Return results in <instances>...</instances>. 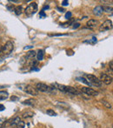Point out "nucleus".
Returning <instances> with one entry per match:
<instances>
[{"mask_svg": "<svg viewBox=\"0 0 113 128\" xmlns=\"http://www.w3.org/2000/svg\"><path fill=\"white\" fill-rule=\"evenodd\" d=\"M56 86L57 87V89L60 90L63 92H65V93H70V94H73V95H78L80 94L77 90H76L75 88L71 86H66V85H59V84H55Z\"/></svg>", "mask_w": 113, "mask_h": 128, "instance_id": "obj_1", "label": "nucleus"}, {"mask_svg": "<svg viewBox=\"0 0 113 128\" xmlns=\"http://www.w3.org/2000/svg\"><path fill=\"white\" fill-rule=\"evenodd\" d=\"M24 11H25V13L26 14V16L28 17L33 16L34 14L38 12V5H37V3L36 2L31 3Z\"/></svg>", "mask_w": 113, "mask_h": 128, "instance_id": "obj_2", "label": "nucleus"}, {"mask_svg": "<svg viewBox=\"0 0 113 128\" xmlns=\"http://www.w3.org/2000/svg\"><path fill=\"white\" fill-rule=\"evenodd\" d=\"M86 78L88 79V82L90 83L91 85H96V86L100 87L102 85V82L98 78H97L96 76L92 75V74H86Z\"/></svg>", "mask_w": 113, "mask_h": 128, "instance_id": "obj_3", "label": "nucleus"}, {"mask_svg": "<svg viewBox=\"0 0 113 128\" xmlns=\"http://www.w3.org/2000/svg\"><path fill=\"white\" fill-rule=\"evenodd\" d=\"M14 49V45L12 42L8 41L5 43V45L4 46H2V51L5 55H9L12 52V51Z\"/></svg>", "mask_w": 113, "mask_h": 128, "instance_id": "obj_4", "label": "nucleus"}, {"mask_svg": "<svg viewBox=\"0 0 113 128\" xmlns=\"http://www.w3.org/2000/svg\"><path fill=\"white\" fill-rule=\"evenodd\" d=\"M112 21L111 20H105L104 23L100 25L99 31L100 32H106V31H110L112 29Z\"/></svg>", "mask_w": 113, "mask_h": 128, "instance_id": "obj_5", "label": "nucleus"}, {"mask_svg": "<svg viewBox=\"0 0 113 128\" xmlns=\"http://www.w3.org/2000/svg\"><path fill=\"white\" fill-rule=\"evenodd\" d=\"M36 89L38 91H42V92H49L51 91V87L48 86L47 85H45L44 83H38L37 84Z\"/></svg>", "mask_w": 113, "mask_h": 128, "instance_id": "obj_6", "label": "nucleus"}, {"mask_svg": "<svg viewBox=\"0 0 113 128\" xmlns=\"http://www.w3.org/2000/svg\"><path fill=\"white\" fill-rule=\"evenodd\" d=\"M100 81L104 82L105 85H111L112 83V77L105 73H102L100 76Z\"/></svg>", "mask_w": 113, "mask_h": 128, "instance_id": "obj_7", "label": "nucleus"}, {"mask_svg": "<svg viewBox=\"0 0 113 128\" xmlns=\"http://www.w3.org/2000/svg\"><path fill=\"white\" fill-rule=\"evenodd\" d=\"M25 91L26 93L30 94V95H32V96H38V90H37L35 87L31 86V85H27V86L25 88Z\"/></svg>", "mask_w": 113, "mask_h": 128, "instance_id": "obj_8", "label": "nucleus"}, {"mask_svg": "<svg viewBox=\"0 0 113 128\" xmlns=\"http://www.w3.org/2000/svg\"><path fill=\"white\" fill-rule=\"evenodd\" d=\"M82 91L89 96H97L98 95V92L97 91L91 89L90 87H82Z\"/></svg>", "mask_w": 113, "mask_h": 128, "instance_id": "obj_9", "label": "nucleus"}, {"mask_svg": "<svg viewBox=\"0 0 113 128\" xmlns=\"http://www.w3.org/2000/svg\"><path fill=\"white\" fill-rule=\"evenodd\" d=\"M99 25V22L96 19H90V20L86 23V25L87 27L90 28V29H94V28L97 27V25Z\"/></svg>", "mask_w": 113, "mask_h": 128, "instance_id": "obj_10", "label": "nucleus"}, {"mask_svg": "<svg viewBox=\"0 0 113 128\" xmlns=\"http://www.w3.org/2000/svg\"><path fill=\"white\" fill-rule=\"evenodd\" d=\"M103 12H104L103 7L100 6V5L96 6L95 8H94V10H93V13H94V15H96V16H97V17L101 16L102 14H103Z\"/></svg>", "mask_w": 113, "mask_h": 128, "instance_id": "obj_11", "label": "nucleus"}, {"mask_svg": "<svg viewBox=\"0 0 113 128\" xmlns=\"http://www.w3.org/2000/svg\"><path fill=\"white\" fill-rule=\"evenodd\" d=\"M37 55V52L35 51H29L27 53H26V55H25V60L27 59H33L34 58L36 57Z\"/></svg>", "mask_w": 113, "mask_h": 128, "instance_id": "obj_12", "label": "nucleus"}, {"mask_svg": "<svg viewBox=\"0 0 113 128\" xmlns=\"http://www.w3.org/2000/svg\"><path fill=\"white\" fill-rule=\"evenodd\" d=\"M9 97V93L5 91H0V100H5Z\"/></svg>", "mask_w": 113, "mask_h": 128, "instance_id": "obj_13", "label": "nucleus"}, {"mask_svg": "<svg viewBox=\"0 0 113 128\" xmlns=\"http://www.w3.org/2000/svg\"><path fill=\"white\" fill-rule=\"evenodd\" d=\"M23 11H24V9H23V7L21 5H18V6L14 8V12H15V13L17 15H21L23 13Z\"/></svg>", "mask_w": 113, "mask_h": 128, "instance_id": "obj_14", "label": "nucleus"}, {"mask_svg": "<svg viewBox=\"0 0 113 128\" xmlns=\"http://www.w3.org/2000/svg\"><path fill=\"white\" fill-rule=\"evenodd\" d=\"M37 58L38 61H42L44 59V51L43 50H39L38 52H37Z\"/></svg>", "mask_w": 113, "mask_h": 128, "instance_id": "obj_15", "label": "nucleus"}, {"mask_svg": "<svg viewBox=\"0 0 113 128\" xmlns=\"http://www.w3.org/2000/svg\"><path fill=\"white\" fill-rule=\"evenodd\" d=\"M23 104L26 105H34L36 104V100H34V99H27V100L24 101Z\"/></svg>", "mask_w": 113, "mask_h": 128, "instance_id": "obj_16", "label": "nucleus"}, {"mask_svg": "<svg viewBox=\"0 0 113 128\" xmlns=\"http://www.w3.org/2000/svg\"><path fill=\"white\" fill-rule=\"evenodd\" d=\"M77 79L78 80V81H80V82H82V83H84V84H85V85H90V86H91V85H90V83L88 82V80H86L85 78H83V77H77Z\"/></svg>", "mask_w": 113, "mask_h": 128, "instance_id": "obj_17", "label": "nucleus"}, {"mask_svg": "<svg viewBox=\"0 0 113 128\" xmlns=\"http://www.w3.org/2000/svg\"><path fill=\"white\" fill-rule=\"evenodd\" d=\"M34 116V112H26L23 114V118L25 119H27V118H32Z\"/></svg>", "mask_w": 113, "mask_h": 128, "instance_id": "obj_18", "label": "nucleus"}, {"mask_svg": "<svg viewBox=\"0 0 113 128\" xmlns=\"http://www.w3.org/2000/svg\"><path fill=\"white\" fill-rule=\"evenodd\" d=\"M20 120H21V119H20V118H19V117H16V118H14V119L11 120V122L10 123V125H11V126H13V125H17L18 122L20 121Z\"/></svg>", "mask_w": 113, "mask_h": 128, "instance_id": "obj_19", "label": "nucleus"}, {"mask_svg": "<svg viewBox=\"0 0 113 128\" xmlns=\"http://www.w3.org/2000/svg\"><path fill=\"white\" fill-rule=\"evenodd\" d=\"M97 38H92L91 39H88V40H84V43H89L90 44V45H94V44L97 43Z\"/></svg>", "mask_w": 113, "mask_h": 128, "instance_id": "obj_20", "label": "nucleus"}, {"mask_svg": "<svg viewBox=\"0 0 113 128\" xmlns=\"http://www.w3.org/2000/svg\"><path fill=\"white\" fill-rule=\"evenodd\" d=\"M102 103L104 104V106H105V107L106 108H108V109H111V105L110 103H109V102H107L106 100H104V99H103V100H102Z\"/></svg>", "mask_w": 113, "mask_h": 128, "instance_id": "obj_21", "label": "nucleus"}, {"mask_svg": "<svg viewBox=\"0 0 113 128\" xmlns=\"http://www.w3.org/2000/svg\"><path fill=\"white\" fill-rule=\"evenodd\" d=\"M46 113H47L48 115H50V116H56V113L51 109L47 110V111H46Z\"/></svg>", "mask_w": 113, "mask_h": 128, "instance_id": "obj_22", "label": "nucleus"}, {"mask_svg": "<svg viewBox=\"0 0 113 128\" xmlns=\"http://www.w3.org/2000/svg\"><path fill=\"white\" fill-rule=\"evenodd\" d=\"M25 123L24 121H22V120H20V121L17 124V127L18 128H25Z\"/></svg>", "mask_w": 113, "mask_h": 128, "instance_id": "obj_23", "label": "nucleus"}, {"mask_svg": "<svg viewBox=\"0 0 113 128\" xmlns=\"http://www.w3.org/2000/svg\"><path fill=\"white\" fill-rule=\"evenodd\" d=\"M103 10H104V12H112V7H109V6H104L103 7Z\"/></svg>", "mask_w": 113, "mask_h": 128, "instance_id": "obj_24", "label": "nucleus"}, {"mask_svg": "<svg viewBox=\"0 0 113 128\" xmlns=\"http://www.w3.org/2000/svg\"><path fill=\"white\" fill-rule=\"evenodd\" d=\"M71 16H72V13L70 12H68L65 13V18L66 19H70V18H71Z\"/></svg>", "mask_w": 113, "mask_h": 128, "instance_id": "obj_25", "label": "nucleus"}, {"mask_svg": "<svg viewBox=\"0 0 113 128\" xmlns=\"http://www.w3.org/2000/svg\"><path fill=\"white\" fill-rule=\"evenodd\" d=\"M39 17H40L41 18H44L46 17V14H45V12H44V11H41L40 13H39Z\"/></svg>", "mask_w": 113, "mask_h": 128, "instance_id": "obj_26", "label": "nucleus"}, {"mask_svg": "<svg viewBox=\"0 0 113 128\" xmlns=\"http://www.w3.org/2000/svg\"><path fill=\"white\" fill-rule=\"evenodd\" d=\"M63 6H67V5H69V1H67V0H63V1H62V4H61Z\"/></svg>", "mask_w": 113, "mask_h": 128, "instance_id": "obj_27", "label": "nucleus"}, {"mask_svg": "<svg viewBox=\"0 0 113 128\" xmlns=\"http://www.w3.org/2000/svg\"><path fill=\"white\" fill-rule=\"evenodd\" d=\"M79 26H80V24L76 23V24H73V25L71 26V27H72V29H77V28H78Z\"/></svg>", "mask_w": 113, "mask_h": 128, "instance_id": "obj_28", "label": "nucleus"}, {"mask_svg": "<svg viewBox=\"0 0 113 128\" xmlns=\"http://www.w3.org/2000/svg\"><path fill=\"white\" fill-rule=\"evenodd\" d=\"M11 101H18L19 98H18V97H15V96H12L11 98Z\"/></svg>", "mask_w": 113, "mask_h": 128, "instance_id": "obj_29", "label": "nucleus"}, {"mask_svg": "<svg viewBox=\"0 0 113 128\" xmlns=\"http://www.w3.org/2000/svg\"><path fill=\"white\" fill-rule=\"evenodd\" d=\"M56 10H58V12H63L65 11L63 8H60V7H56Z\"/></svg>", "mask_w": 113, "mask_h": 128, "instance_id": "obj_30", "label": "nucleus"}, {"mask_svg": "<svg viewBox=\"0 0 113 128\" xmlns=\"http://www.w3.org/2000/svg\"><path fill=\"white\" fill-rule=\"evenodd\" d=\"M5 109V105H2V104H0V112H2V111H4V110Z\"/></svg>", "mask_w": 113, "mask_h": 128, "instance_id": "obj_31", "label": "nucleus"}, {"mask_svg": "<svg viewBox=\"0 0 113 128\" xmlns=\"http://www.w3.org/2000/svg\"><path fill=\"white\" fill-rule=\"evenodd\" d=\"M4 122H5V119H4V118H1V119H0V125H2Z\"/></svg>", "mask_w": 113, "mask_h": 128, "instance_id": "obj_32", "label": "nucleus"}, {"mask_svg": "<svg viewBox=\"0 0 113 128\" xmlns=\"http://www.w3.org/2000/svg\"><path fill=\"white\" fill-rule=\"evenodd\" d=\"M112 64H113V61L112 60H111V62H110V67H111V70H112V68H113Z\"/></svg>", "mask_w": 113, "mask_h": 128, "instance_id": "obj_33", "label": "nucleus"}, {"mask_svg": "<svg viewBox=\"0 0 113 128\" xmlns=\"http://www.w3.org/2000/svg\"><path fill=\"white\" fill-rule=\"evenodd\" d=\"M67 34H54V35H50V36H66Z\"/></svg>", "mask_w": 113, "mask_h": 128, "instance_id": "obj_34", "label": "nucleus"}, {"mask_svg": "<svg viewBox=\"0 0 113 128\" xmlns=\"http://www.w3.org/2000/svg\"><path fill=\"white\" fill-rule=\"evenodd\" d=\"M29 48H32V46H26V47H25V50H26V49H29Z\"/></svg>", "mask_w": 113, "mask_h": 128, "instance_id": "obj_35", "label": "nucleus"}, {"mask_svg": "<svg viewBox=\"0 0 113 128\" xmlns=\"http://www.w3.org/2000/svg\"><path fill=\"white\" fill-rule=\"evenodd\" d=\"M1 51H2V45H0V53H1Z\"/></svg>", "mask_w": 113, "mask_h": 128, "instance_id": "obj_36", "label": "nucleus"}, {"mask_svg": "<svg viewBox=\"0 0 113 128\" xmlns=\"http://www.w3.org/2000/svg\"><path fill=\"white\" fill-rule=\"evenodd\" d=\"M3 60H4V58H0V62L3 61Z\"/></svg>", "mask_w": 113, "mask_h": 128, "instance_id": "obj_37", "label": "nucleus"}]
</instances>
